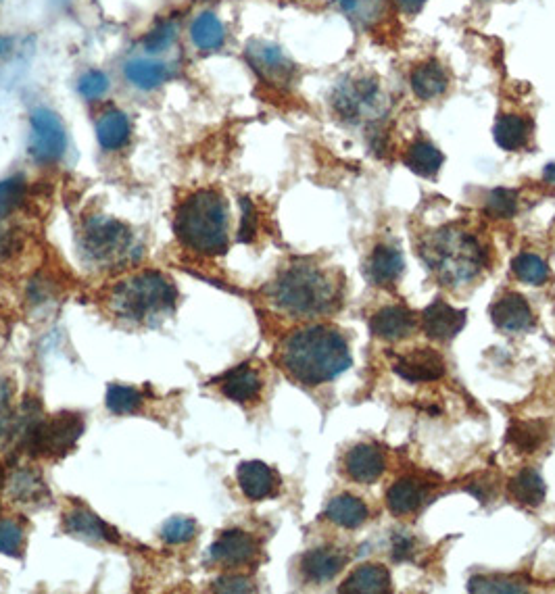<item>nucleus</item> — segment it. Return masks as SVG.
I'll list each match as a JSON object with an SVG mask.
<instances>
[{"instance_id":"c756f323","label":"nucleus","mask_w":555,"mask_h":594,"mask_svg":"<svg viewBox=\"0 0 555 594\" xmlns=\"http://www.w3.org/2000/svg\"><path fill=\"white\" fill-rule=\"evenodd\" d=\"M341 592H361V594H380L391 590V574L382 565H361L345 580L339 588Z\"/></svg>"},{"instance_id":"8fccbe9b","label":"nucleus","mask_w":555,"mask_h":594,"mask_svg":"<svg viewBox=\"0 0 555 594\" xmlns=\"http://www.w3.org/2000/svg\"><path fill=\"white\" fill-rule=\"evenodd\" d=\"M391 3H393L403 15L414 17V15H418V13L426 7L428 0H391Z\"/></svg>"},{"instance_id":"2eb2a0df","label":"nucleus","mask_w":555,"mask_h":594,"mask_svg":"<svg viewBox=\"0 0 555 594\" xmlns=\"http://www.w3.org/2000/svg\"><path fill=\"white\" fill-rule=\"evenodd\" d=\"M236 480L249 501L270 499L278 492L280 480L270 465L263 461H245L236 469Z\"/></svg>"},{"instance_id":"7c9ffc66","label":"nucleus","mask_w":555,"mask_h":594,"mask_svg":"<svg viewBox=\"0 0 555 594\" xmlns=\"http://www.w3.org/2000/svg\"><path fill=\"white\" fill-rule=\"evenodd\" d=\"M445 157L437 146L428 140H416L405 153V165L422 178H432L434 173H439Z\"/></svg>"},{"instance_id":"79ce46f5","label":"nucleus","mask_w":555,"mask_h":594,"mask_svg":"<svg viewBox=\"0 0 555 594\" xmlns=\"http://www.w3.org/2000/svg\"><path fill=\"white\" fill-rule=\"evenodd\" d=\"M167 544H186L197 536V522L190 517H172L161 530Z\"/></svg>"},{"instance_id":"b1692460","label":"nucleus","mask_w":555,"mask_h":594,"mask_svg":"<svg viewBox=\"0 0 555 594\" xmlns=\"http://www.w3.org/2000/svg\"><path fill=\"white\" fill-rule=\"evenodd\" d=\"M405 269V261L395 246L380 244L366 261V278L376 286H389L397 282Z\"/></svg>"},{"instance_id":"de8ad7c7","label":"nucleus","mask_w":555,"mask_h":594,"mask_svg":"<svg viewBox=\"0 0 555 594\" xmlns=\"http://www.w3.org/2000/svg\"><path fill=\"white\" fill-rule=\"evenodd\" d=\"M19 55V40L13 34H0V61H11Z\"/></svg>"},{"instance_id":"c9c22d12","label":"nucleus","mask_w":555,"mask_h":594,"mask_svg":"<svg viewBox=\"0 0 555 594\" xmlns=\"http://www.w3.org/2000/svg\"><path fill=\"white\" fill-rule=\"evenodd\" d=\"M547 436V430L541 422H514L508 430L510 444L520 453H533L537 451Z\"/></svg>"},{"instance_id":"ea45409f","label":"nucleus","mask_w":555,"mask_h":594,"mask_svg":"<svg viewBox=\"0 0 555 594\" xmlns=\"http://www.w3.org/2000/svg\"><path fill=\"white\" fill-rule=\"evenodd\" d=\"M514 274L526 284H545L549 278V269L545 261L537 255H518L512 263Z\"/></svg>"},{"instance_id":"393cba45","label":"nucleus","mask_w":555,"mask_h":594,"mask_svg":"<svg viewBox=\"0 0 555 594\" xmlns=\"http://www.w3.org/2000/svg\"><path fill=\"white\" fill-rule=\"evenodd\" d=\"M416 328V315L405 307H384L370 319V330L382 340H401Z\"/></svg>"},{"instance_id":"1a4fd4ad","label":"nucleus","mask_w":555,"mask_h":594,"mask_svg":"<svg viewBox=\"0 0 555 594\" xmlns=\"http://www.w3.org/2000/svg\"><path fill=\"white\" fill-rule=\"evenodd\" d=\"M30 157L36 163L51 165L67 151V128L63 117L51 107H36L30 113Z\"/></svg>"},{"instance_id":"58836bf2","label":"nucleus","mask_w":555,"mask_h":594,"mask_svg":"<svg viewBox=\"0 0 555 594\" xmlns=\"http://www.w3.org/2000/svg\"><path fill=\"white\" fill-rule=\"evenodd\" d=\"M485 211L493 219H510L518 211V194L510 188H495L485 201Z\"/></svg>"},{"instance_id":"49530a36","label":"nucleus","mask_w":555,"mask_h":594,"mask_svg":"<svg viewBox=\"0 0 555 594\" xmlns=\"http://www.w3.org/2000/svg\"><path fill=\"white\" fill-rule=\"evenodd\" d=\"M213 590L215 592H253L255 586L249 578L245 576H238V574H230V576H222L213 582Z\"/></svg>"},{"instance_id":"f257e3e1","label":"nucleus","mask_w":555,"mask_h":594,"mask_svg":"<svg viewBox=\"0 0 555 594\" xmlns=\"http://www.w3.org/2000/svg\"><path fill=\"white\" fill-rule=\"evenodd\" d=\"M280 365L297 384L320 386L351 367L349 344L339 330L328 326L303 328L284 338Z\"/></svg>"},{"instance_id":"37998d69","label":"nucleus","mask_w":555,"mask_h":594,"mask_svg":"<svg viewBox=\"0 0 555 594\" xmlns=\"http://www.w3.org/2000/svg\"><path fill=\"white\" fill-rule=\"evenodd\" d=\"M470 592H524L526 588L512 580V578H503V576H474L470 580Z\"/></svg>"},{"instance_id":"a878e982","label":"nucleus","mask_w":555,"mask_h":594,"mask_svg":"<svg viewBox=\"0 0 555 594\" xmlns=\"http://www.w3.org/2000/svg\"><path fill=\"white\" fill-rule=\"evenodd\" d=\"M409 86L420 101H434L447 92L449 73L439 61H426L412 71Z\"/></svg>"},{"instance_id":"bb28decb","label":"nucleus","mask_w":555,"mask_h":594,"mask_svg":"<svg viewBox=\"0 0 555 594\" xmlns=\"http://www.w3.org/2000/svg\"><path fill=\"white\" fill-rule=\"evenodd\" d=\"M530 134H533V121L516 113L499 117L493 130L495 142L508 153H518L522 148H526Z\"/></svg>"},{"instance_id":"a211bd4d","label":"nucleus","mask_w":555,"mask_h":594,"mask_svg":"<svg viewBox=\"0 0 555 594\" xmlns=\"http://www.w3.org/2000/svg\"><path fill=\"white\" fill-rule=\"evenodd\" d=\"M493 324L505 332H526L533 328L535 315L522 294L510 292L491 307Z\"/></svg>"},{"instance_id":"603ef678","label":"nucleus","mask_w":555,"mask_h":594,"mask_svg":"<svg viewBox=\"0 0 555 594\" xmlns=\"http://www.w3.org/2000/svg\"><path fill=\"white\" fill-rule=\"evenodd\" d=\"M201 3H211V0H201Z\"/></svg>"},{"instance_id":"412c9836","label":"nucleus","mask_w":555,"mask_h":594,"mask_svg":"<svg viewBox=\"0 0 555 594\" xmlns=\"http://www.w3.org/2000/svg\"><path fill=\"white\" fill-rule=\"evenodd\" d=\"M347 563V555L341 549L320 547L311 549L301 557V574L313 584H324L339 576Z\"/></svg>"},{"instance_id":"dca6fc26","label":"nucleus","mask_w":555,"mask_h":594,"mask_svg":"<svg viewBox=\"0 0 555 594\" xmlns=\"http://www.w3.org/2000/svg\"><path fill=\"white\" fill-rule=\"evenodd\" d=\"M395 374L407 382H432L445 374L443 357L432 349H416L399 357L393 365Z\"/></svg>"},{"instance_id":"4c0bfd02","label":"nucleus","mask_w":555,"mask_h":594,"mask_svg":"<svg viewBox=\"0 0 555 594\" xmlns=\"http://www.w3.org/2000/svg\"><path fill=\"white\" fill-rule=\"evenodd\" d=\"M28 194V182L21 176H11L0 180V219L9 217L15 209L21 207Z\"/></svg>"},{"instance_id":"2f4dec72","label":"nucleus","mask_w":555,"mask_h":594,"mask_svg":"<svg viewBox=\"0 0 555 594\" xmlns=\"http://www.w3.org/2000/svg\"><path fill=\"white\" fill-rule=\"evenodd\" d=\"M341 11L361 30H370L380 23L389 9V0H336Z\"/></svg>"},{"instance_id":"473e14b6","label":"nucleus","mask_w":555,"mask_h":594,"mask_svg":"<svg viewBox=\"0 0 555 594\" xmlns=\"http://www.w3.org/2000/svg\"><path fill=\"white\" fill-rule=\"evenodd\" d=\"M510 494L524 507H539L545 501V482L537 469L526 467L512 478Z\"/></svg>"},{"instance_id":"5701e85b","label":"nucleus","mask_w":555,"mask_h":594,"mask_svg":"<svg viewBox=\"0 0 555 594\" xmlns=\"http://www.w3.org/2000/svg\"><path fill=\"white\" fill-rule=\"evenodd\" d=\"M7 492L9 499L23 507H40L48 499H51V492L44 486L40 474L32 472V469H17L7 480Z\"/></svg>"},{"instance_id":"ddd939ff","label":"nucleus","mask_w":555,"mask_h":594,"mask_svg":"<svg viewBox=\"0 0 555 594\" xmlns=\"http://www.w3.org/2000/svg\"><path fill=\"white\" fill-rule=\"evenodd\" d=\"M190 44L201 55L220 53L228 42V30L222 17L213 11H201L192 17L188 26Z\"/></svg>"},{"instance_id":"7ed1b4c3","label":"nucleus","mask_w":555,"mask_h":594,"mask_svg":"<svg viewBox=\"0 0 555 594\" xmlns=\"http://www.w3.org/2000/svg\"><path fill=\"white\" fill-rule=\"evenodd\" d=\"M174 232L186 251L201 257H220L230 244V213L220 190L199 188L178 205Z\"/></svg>"},{"instance_id":"6ab92c4d","label":"nucleus","mask_w":555,"mask_h":594,"mask_svg":"<svg viewBox=\"0 0 555 594\" xmlns=\"http://www.w3.org/2000/svg\"><path fill=\"white\" fill-rule=\"evenodd\" d=\"M261 386H263V382H261L259 371L249 363H243V365L226 371V374L217 380V388L222 390L226 399L240 403V405L255 401L261 392Z\"/></svg>"},{"instance_id":"f03ea898","label":"nucleus","mask_w":555,"mask_h":594,"mask_svg":"<svg viewBox=\"0 0 555 594\" xmlns=\"http://www.w3.org/2000/svg\"><path fill=\"white\" fill-rule=\"evenodd\" d=\"M105 307L117 321L155 328L174 315L178 307V288L172 278L161 271H138L107 290Z\"/></svg>"},{"instance_id":"4be33fe9","label":"nucleus","mask_w":555,"mask_h":594,"mask_svg":"<svg viewBox=\"0 0 555 594\" xmlns=\"http://www.w3.org/2000/svg\"><path fill=\"white\" fill-rule=\"evenodd\" d=\"M65 530L71 536H78L92 542H117V530H113L107 522L92 513L86 507H74L65 515Z\"/></svg>"},{"instance_id":"f8f14e48","label":"nucleus","mask_w":555,"mask_h":594,"mask_svg":"<svg viewBox=\"0 0 555 594\" xmlns=\"http://www.w3.org/2000/svg\"><path fill=\"white\" fill-rule=\"evenodd\" d=\"M259 555V542L245 530H228L217 538L211 549L209 559L222 567H245L251 565Z\"/></svg>"},{"instance_id":"72a5a7b5","label":"nucleus","mask_w":555,"mask_h":594,"mask_svg":"<svg viewBox=\"0 0 555 594\" xmlns=\"http://www.w3.org/2000/svg\"><path fill=\"white\" fill-rule=\"evenodd\" d=\"M180 36V28L174 19H161L157 21L155 26L144 34L142 38V48H144V55H163V53H170L172 48L176 46Z\"/></svg>"},{"instance_id":"a19ab883","label":"nucleus","mask_w":555,"mask_h":594,"mask_svg":"<svg viewBox=\"0 0 555 594\" xmlns=\"http://www.w3.org/2000/svg\"><path fill=\"white\" fill-rule=\"evenodd\" d=\"M26 547V532L21 524L9 517H0V553L9 557H19Z\"/></svg>"},{"instance_id":"a18cd8bd","label":"nucleus","mask_w":555,"mask_h":594,"mask_svg":"<svg viewBox=\"0 0 555 594\" xmlns=\"http://www.w3.org/2000/svg\"><path fill=\"white\" fill-rule=\"evenodd\" d=\"M240 211H243V217H240L238 240L249 242L255 238V232H257V211H255V205L251 203V198H243V201H240Z\"/></svg>"},{"instance_id":"f3484780","label":"nucleus","mask_w":555,"mask_h":594,"mask_svg":"<svg viewBox=\"0 0 555 594\" xmlns=\"http://www.w3.org/2000/svg\"><path fill=\"white\" fill-rule=\"evenodd\" d=\"M466 326V311L453 309L445 301H434L422 313V328L428 338L447 342L460 334Z\"/></svg>"},{"instance_id":"3c124183","label":"nucleus","mask_w":555,"mask_h":594,"mask_svg":"<svg viewBox=\"0 0 555 594\" xmlns=\"http://www.w3.org/2000/svg\"><path fill=\"white\" fill-rule=\"evenodd\" d=\"M543 178H545V182H547V184L555 186V165H553V163L545 167V173H543Z\"/></svg>"},{"instance_id":"6e6552de","label":"nucleus","mask_w":555,"mask_h":594,"mask_svg":"<svg viewBox=\"0 0 555 594\" xmlns=\"http://www.w3.org/2000/svg\"><path fill=\"white\" fill-rule=\"evenodd\" d=\"M84 432V419L78 413H57L36 419L26 434L28 451L40 457H63L76 447Z\"/></svg>"},{"instance_id":"c85d7f7f","label":"nucleus","mask_w":555,"mask_h":594,"mask_svg":"<svg viewBox=\"0 0 555 594\" xmlns=\"http://www.w3.org/2000/svg\"><path fill=\"white\" fill-rule=\"evenodd\" d=\"M368 515H370L368 505L357 497H351V494L334 497L326 507V517L330 519V522L341 526V528H347V530H355L361 524H366Z\"/></svg>"},{"instance_id":"9d476101","label":"nucleus","mask_w":555,"mask_h":594,"mask_svg":"<svg viewBox=\"0 0 555 594\" xmlns=\"http://www.w3.org/2000/svg\"><path fill=\"white\" fill-rule=\"evenodd\" d=\"M245 61L255 76L272 88H291L297 78V65L270 40H249L245 46Z\"/></svg>"},{"instance_id":"aec40b11","label":"nucleus","mask_w":555,"mask_h":594,"mask_svg":"<svg viewBox=\"0 0 555 594\" xmlns=\"http://www.w3.org/2000/svg\"><path fill=\"white\" fill-rule=\"evenodd\" d=\"M384 455L378 447L368 442L355 444V447L345 455V472L351 480L359 484H372L384 474Z\"/></svg>"},{"instance_id":"e433bc0d","label":"nucleus","mask_w":555,"mask_h":594,"mask_svg":"<svg viewBox=\"0 0 555 594\" xmlns=\"http://www.w3.org/2000/svg\"><path fill=\"white\" fill-rule=\"evenodd\" d=\"M111 90V78L103 69H88L78 78V94L86 103H101Z\"/></svg>"},{"instance_id":"9b49d317","label":"nucleus","mask_w":555,"mask_h":594,"mask_svg":"<svg viewBox=\"0 0 555 594\" xmlns=\"http://www.w3.org/2000/svg\"><path fill=\"white\" fill-rule=\"evenodd\" d=\"M174 76L176 71L170 63L151 55L132 57L122 65L124 82L138 92H155L163 88L167 82H172Z\"/></svg>"},{"instance_id":"423d86ee","label":"nucleus","mask_w":555,"mask_h":594,"mask_svg":"<svg viewBox=\"0 0 555 594\" xmlns=\"http://www.w3.org/2000/svg\"><path fill=\"white\" fill-rule=\"evenodd\" d=\"M84 259L99 269H117L140 257L134 230L115 217L94 213L84 217L80 230Z\"/></svg>"},{"instance_id":"20e7f679","label":"nucleus","mask_w":555,"mask_h":594,"mask_svg":"<svg viewBox=\"0 0 555 594\" xmlns=\"http://www.w3.org/2000/svg\"><path fill=\"white\" fill-rule=\"evenodd\" d=\"M270 303L293 317H318L341 303V286L326 269L313 263L284 267L268 288Z\"/></svg>"},{"instance_id":"cd10ccee","label":"nucleus","mask_w":555,"mask_h":594,"mask_svg":"<svg viewBox=\"0 0 555 594\" xmlns=\"http://www.w3.org/2000/svg\"><path fill=\"white\" fill-rule=\"evenodd\" d=\"M426 501V486L414 478L397 480L386 492V505L395 515H409L422 507Z\"/></svg>"},{"instance_id":"39448f33","label":"nucleus","mask_w":555,"mask_h":594,"mask_svg":"<svg viewBox=\"0 0 555 594\" xmlns=\"http://www.w3.org/2000/svg\"><path fill=\"white\" fill-rule=\"evenodd\" d=\"M418 253L426 267L445 286L466 284L485 267V251L478 240L455 226H445L426 234Z\"/></svg>"},{"instance_id":"4468645a","label":"nucleus","mask_w":555,"mask_h":594,"mask_svg":"<svg viewBox=\"0 0 555 594\" xmlns=\"http://www.w3.org/2000/svg\"><path fill=\"white\" fill-rule=\"evenodd\" d=\"M94 134L96 142L107 153L122 151L130 144L132 138V123L126 111L119 107H107L99 115H96L94 123Z\"/></svg>"},{"instance_id":"09e8293b","label":"nucleus","mask_w":555,"mask_h":594,"mask_svg":"<svg viewBox=\"0 0 555 594\" xmlns=\"http://www.w3.org/2000/svg\"><path fill=\"white\" fill-rule=\"evenodd\" d=\"M414 555V540L409 536H397L393 540V557L397 561H405V559H412Z\"/></svg>"},{"instance_id":"c03bdc74","label":"nucleus","mask_w":555,"mask_h":594,"mask_svg":"<svg viewBox=\"0 0 555 594\" xmlns=\"http://www.w3.org/2000/svg\"><path fill=\"white\" fill-rule=\"evenodd\" d=\"M15 417V405H13V382L11 378L0 369V438H3Z\"/></svg>"},{"instance_id":"f704fd0d","label":"nucleus","mask_w":555,"mask_h":594,"mask_svg":"<svg viewBox=\"0 0 555 594\" xmlns=\"http://www.w3.org/2000/svg\"><path fill=\"white\" fill-rule=\"evenodd\" d=\"M107 409L115 415H132L138 413L144 405V394L138 388L124 386V384H113L107 390Z\"/></svg>"},{"instance_id":"0eeeda50","label":"nucleus","mask_w":555,"mask_h":594,"mask_svg":"<svg viewBox=\"0 0 555 594\" xmlns=\"http://www.w3.org/2000/svg\"><path fill=\"white\" fill-rule=\"evenodd\" d=\"M330 103L347 123H376L386 113L380 84L372 76H349L334 86Z\"/></svg>"}]
</instances>
